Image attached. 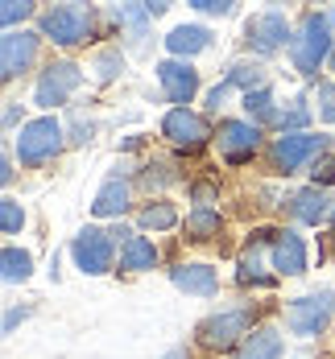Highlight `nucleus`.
I'll use <instances>...</instances> for the list:
<instances>
[{
	"label": "nucleus",
	"mask_w": 335,
	"mask_h": 359,
	"mask_svg": "<svg viewBox=\"0 0 335 359\" xmlns=\"http://www.w3.org/2000/svg\"><path fill=\"white\" fill-rule=\"evenodd\" d=\"M149 17H153V13H149V4H141V8H137V4H120V8H116V21H120V29L129 34L133 46H141V41H145V21H149Z\"/></svg>",
	"instance_id": "nucleus-19"
},
{
	"label": "nucleus",
	"mask_w": 335,
	"mask_h": 359,
	"mask_svg": "<svg viewBox=\"0 0 335 359\" xmlns=\"http://www.w3.org/2000/svg\"><path fill=\"white\" fill-rule=\"evenodd\" d=\"M112 248H116L112 231L83 227V231H79V240H74V260H79V269H83V273H108Z\"/></svg>",
	"instance_id": "nucleus-4"
},
{
	"label": "nucleus",
	"mask_w": 335,
	"mask_h": 359,
	"mask_svg": "<svg viewBox=\"0 0 335 359\" xmlns=\"http://www.w3.org/2000/svg\"><path fill=\"white\" fill-rule=\"evenodd\" d=\"M315 100H319V116L335 124V83H319V95Z\"/></svg>",
	"instance_id": "nucleus-28"
},
{
	"label": "nucleus",
	"mask_w": 335,
	"mask_h": 359,
	"mask_svg": "<svg viewBox=\"0 0 335 359\" xmlns=\"http://www.w3.org/2000/svg\"><path fill=\"white\" fill-rule=\"evenodd\" d=\"M74 87H79V67H71V62H54L50 71L37 79L34 100L41 104V108H54V104H67V95H71Z\"/></svg>",
	"instance_id": "nucleus-7"
},
{
	"label": "nucleus",
	"mask_w": 335,
	"mask_h": 359,
	"mask_svg": "<svg viewBox=\"0 0 335 359\" xmlns=\"http://www.w3.org/2000/svg\"><path fill=\"white\" fill-rule=\"evenodd\" d=\"M310 178H315V182H335V157L315 161V165H310Z\"/></svg>",
	"instance_id": "nucleus-32"
},
{
	"label": "nucleus",
	"mask_w": 335,
	"mask_h": 359,
	"mask_svg": "<svg viewBox=\"0 0 335 359\" xmlns=\"http://www.w3.org/2000/svg\"><path fill=\"white\" fill-rule=\"evenodd\" d=\"M257 144H261L257 124H244V120H223L220 124V149L232 165L249 161V157L257 153Z\"/></svg>",
	"instance_id": "nucleus-8"
},
{
	"label": "nucleus",
	"mask_w": 335,
	"mask_h": 359,
	"mask_svg": "<svg viewBox=\"0 0 335 359\" xmlns=\"http://www.w3.org/2000/svg\"><path fill=\"white\" fill-rule=\"evenodd\" d=\"M153 260H157V248L149 244V240H141V236H129L124 244H120V264L124 269H153Z\"/></svg>",
	"instance_id": "nucleus-17"
},
{
	"label": "nucleus",
	"mask_w": 335,
	"mask_h": 359,
	"mask_svg": "<svg viewBox=\"0 0 335 359\" xmlns=\"http://www.w3.org/2000/svg\"><path fill=\"white\" fill-rule=\"evenodd\" d=\"M141 223L153 227V231H166V227H174V223H178V215H174V207H170V203H153V207H145Z\"/></svg>",
	"instance_id": "nucleus-25"
},
{
	"label": "nucleus",
	"mask_w": 335,
	"mask_h": 359,
	"mask_svg": "<svg viewBox=\"0 0 335 359\" xmlns=\"http://www.w3.org/2000/svg\"><path fill=\"white\" fill-rule=\"evenodd\" d=\"M116 67H120V54H116V50L96 54V74H100V79H112V74H116Z\"/></svg>",
	"instance_id": "nucleus-30"
},
{
	"label": "nucleus",
	"mask_w": 335,
	"mask_h": 359,
	"mask_svg": "<svg viewBox=\"0 0 335 359\" xmlns=\"http://www.w3.org/2000/svg\"><path fill=\"white\" fill-rule=\"evenodd\" d=\"M29 277V252L4 248V281H25Z\"/></svg>",
	"instance_id": "nucleus-26"
},
{
	"label": "nucleus",
	"mask_w": 335,
	"mask_h": 359,
	"mask_svg": "<svg viewBox=\"0 0 335 359\" xmlns=\"http://www.w3.org/2000/svg\"><path fill=\"white\" fill-rule=\"evenodd\" d=\"M306 116H310V108H306L302 100H294V108L282 111V124H286V128H294V124H306Z\"/></svg>",
	"instance_id": "nucleus-31"
},
{
	"label": "nucleus",
	"mask_w": 335,
	"mask_h": 359,
	"mask_svg": "<svg viewBox=\"0 0 335 359\" xmlns=\"http://www.w3.org/2000/svg\"><path fill=\"white\" fill-rule=\"evenodd\" d=\"M129 207V186L120 178H112V182H104V190L96 194V203H91V211L96 215H120Z\"/></svg>",
	"instance_id": "nucleus-18"
},
{
	"label": "nucleus",
	"mask_w": 335,
	"mask_h": 359,
	"mask_svg": "<svg viewBox=\"0 0 335 359\" xmlns=\"http://www.w3.org/2000/svg\"><path fill=\"white\" fill-rule=\"evenodd\" d=\"M162 133L178 144V149H199V144L207 141V124H203L195 111H186V108L170 111V116H166V124H162Z\"/></svg>",
	"instance_id": "nucleus-10"
},
{
	"label": "nucleus",
	"mask_w": 335,
	"mask_h": 359,
	"mask_svg": "<svg viewBox=\"0 0 335 359\" xmlns=\"http://www.w3.org/2000/svg\"><path fill=\"white\" fill-rule=\"evenodd\" d=\"M282 355V334L277 330H257V334H249V343H244V351L240 359H277Z\"/></svg>",
	"instance_id": "nucleus-20"
},
{
	"label": "nucleus",
	"mask_w": 335,
	"mask_h": 359,
	"mask_svg": "<svg viewBox=\"0 0 335 359\" xmlns=\"http://www.w3.org/2000/svg\"><path fill=\"white\" fill-rule=\"evenodd\" d=\"M331 71H335V54H331Z\"/></svg>",
	"instance_id": "nucleus-35"
},
{
	"label": "nucleus",
	"mask_w": 335,
	"mask_h": 359,
	"mask_svg": "<svg viewBox=\"0 0 335 359\" xmlns=\"http://www.w3.org/2000/svg\"><path fill=\"white\" fill-rule=\"evenodd\" d=\"M228 83H232V87H244V91L253 95V91H265V71H261V67H232V71H228Z\"/></svg>",
	"instance_id": "nucleus-24"
},
{
	"label": "nucleus",
	"mask_w": 335,
	"mask_h": 359,
	"mask_svg": "<svg viewBox=\"0 0 335 359\" xmlns=\"http://www.w3.org/2000/svg\"><path fill=\"white\" fill-rule=\"evenodd\" d=\"M41 34L54 37L58 46H74V41H83V37L91 34V8H83V4L50 8V13L41 17Z\"/></svg>",
	"instance_id": "nucleus-3"
},
{
	"label": "nucleus",
	"mask_w": 335,
	"mask_h": 359,
	"mask_svg": "<svg viewBox=\"0 0 335 359\" xmlns=\"http://www.w3.org/2000/svg\"><path fill=\"white\" fill-rule=\"evenodd\" d=\"M170 359H186V355H183V351H174V355H170Z\"/></svg>",
	"instance_id": "nucleus-34"
},
{
	"label": "nucleus",
	"mask_w": 335,
	"mask_h": 359,
	"mask_svg": "<svg viewBox=\"0 0 335 359\" xmlns=\"http://www.w3.org/2000/svg\"><path fill=\"white\" fill-rule=\"evenodd\" d=\"M0 46H4V50H0V71H4V79H13L17 71H25V67L34 62V54H37V37L25 34V29H21V34L8 29Z\"/></svg>",
	"instance_id": "nucleus-12"
},
{
	"label": "nucleus",
	"mask_w": 335,
	"mask_h": 359,
	"mask_svg": "<svg viewBox=\"0 0 335 359\" xmlns=\"http://www.w3.org/2000/svg\"><path fill=\"white\" fill-rule=\"evenodd\" d=\"M249 46L261 50V54H273L286 37H290V21L282 17V13H257L253 21H249Z\"/></svg>",
	"instance_id": "nucleus-9"
},
{
	"label": "nucleus",
	"mask_w": 335,
	"mask_h": 359,
	"mask_svg": "<svg viewBox=\"0 0 335 359\" xmlns=\"http://www.w3.org/2000/svg\"><path fill=\"white\" fill-rule=\"evenodd\" d=\"M195 8H199V13H232V4H228V0H195Z\"/></svg>",
	"instance_id": "nucleus-33"
},
{
	"label": "nucleus",
	"mask_w": 335,
	"mask_h": 359,
	"mask_svg": "<svg viewBox=\"0 0 335 359\" xmlns=\"http://www.w3.org/2000/svg\"><path fill=\"white\" fill-rule=\"evenodd\" d=\"M244 108H249V116L261 120V124H282V111L273 108V95H269V91H253V95H244Z\"/></svg>",
	"instance_id": "nucleus-22"
},
{
	"label": "nucleus",
	"mask_w": 335,
	"mask_h": 359,
	"mask_svg": "<svg viewBox=\"0 0 335 359\" xmlns=\"http://www.w3.org/2000/svg\"><path fill=\"white\" fill-rule=\"evenodd\" d=\"M273 269H277V273H290V277L306 269L302 236H294V231H277V236H273Z\"/></svg>",
	"instance_id": "nucleus-14"
},
{
	"label": "nucleus",
	"mask_w": 335,
	"mask_h": 359,
	"mask_svg": "<svg viewBox=\"0 0 335 359\" xmlns=\"http://www.w3.org/2000/svg\"><path fill=\"white\" fill-rule=\"evenodd\" d=\"M58 149H63V124L50 120V116H41V120H34V124H25L21 137H17V157H21L25 165H41V161H50Z\"/></svg>",
	"instance_id": "nucleus-2"
},
{
	"label": "nucleus",
	"mask_w": 335,
	"mask_h": 359,
	"mask_svg": "<svg viewBox=\"0 0 335 359\" xmlns=\"http://www.w3.org/2000/svg\"><path fill=\"white\" fill-rule=\"evenodd\" d=\"M331 318V293H315V297H298L286 310V326L294 334H319Z\"/></svg>",
	"instance_id": "nucleus-5"
},
{
	"label": "nucleus",
	"mask_w": 335,
	"mask_h": 359,
	"mask_svg": "<svg viewBox=\"0 0 335 359\" xmlns=\"http://www.w3.org/2000/svg\"><path fill=\"white\" fill-rule=\"evenodd\" d=\"M157 79H162V91H166L170 104H186L195 95V87H199V74L190 71L186 62H162Z\"/></svg>",
	"instance_id": "nucleus-13"
},
{
	"label": "nucleus",
	"mask_w": 335,
	"mask_h": 359,
	"mask_svg": "<svg viewBox=\"0 0 335 359\" xmlns=\"http://www.w3.org/2000/svg\"><path fill=\"white\" fill-rule=\"evenodd\" d=\"M21 223H25V215H21V207H17L13 198H4V203H0V227H4V236L21 231Z\"/></svg>",
	"instance_id": "nucleus-27"
},
{
	"label": "nucleus",
	"mask_w": 335,
	"mask_h": 359,
	"mask_svg": "<svg viewBox=\"0 0 335 359\" xmlns=\"http://www.w3.org/2000/svg\"><path fill=\"white\" fill-rule=\"evenodd\" d=\"M186 231H190V240H211L220 231V215L216 211H195L186 219Z\"/></svg>",
	"instance_id": "nucleus-23"
},
{
	"label": "nucleus",
	"mask_w": 335,
	"mask_h": 359,
	"mask_svg": "<svg viewBox=\"0 0 335 359\" xmlns=\"http://www.w3.org/2000/svg\"><path fill=\"white\" fill-rule=\"evenodd\" d=\"M249 323H253V310H223L199 326V339L207 347H232L240 334H249Z\"/></svg>",
	"instance_id": "nucleus-6"
},
{
	"label": "nucleus",
	"mask_w": 335,
	"mask_h": 359,
	"mask_svg": "<svg viewBox=\"0 0 335 359\" xmlns=\"http://www.w3.org/2000/svg\"><path fill=\"white\" fill-rule=\"evenodd\" d=\"M323 149V137H306V133H286V137H277V144H273V161L290 174V170H298L306 157H315Z\"/></svg>",
	"instance_id": "nucleus-11"
},
{
	"label": "nucleus",
	"mask_w": 335,
	"mask_h": 359,
	"mask_svg": "<svg viewBox=\"0 0 335 359\" xmlns=\"http://www.w3.org/2000/svg\"><path fill=\"white\" fill-rule=\"evenodd\" d=\"M29 13H34V4H25V0L17 4V0H8V4L0 8V21H4V25H17V21H25Z\"/></svg>",
	"instance_id": "nucleus-29"
},
{
	"label": "nucleus",
	"mask_w": 335,
	"mask_h": 359,
	"mask_svg": "<svg viewBox=\"0 0 335 359\" xmlns=\"http://www.w3.org/2000/svg\"><path fill=\"white\" fill-rule=\"evenodd\" d=\"M174 285L186 293H199V297H211L220 281H216V269H207V264H183V269H174Z\"/></svg>",
	"instance_id": "nucleus-15"
},
{
	"label": "nucleus",
	"mask_w": 335,
	"mask_h": 359,
	"mask_svg": "<svg viewBox=\"0 0 335 359\" xmlns=\"http://www.w3.org/2000/svg\"><path fill=\"white\" fill-rule=\"evenodd\" d=\"M327 50H331L327 17L306 13V17H302V25L294 29V37H290V58H294V67L302 74H315V71H319V62L327 58Z\"/></svg>",
	"instance_id": "nucleus-1"
},
{
	"label": "nucleus",
	"mask_w": 335,
	"mask_h": 359,
	"mask_svg": "<svg viewBox=\"0 0 335 359\" xmlns=\"http://www.w3.org/2000/svg\"><path fill=\"white\" fill-rule=\"evenodd\" d=\"M166 46H170L174 54H199V50L211 46V34H207L203 25H178L174 34L166 37Z\"/></svg>",
	"instance_id": "nucleus-16"
},
{
	"label": "nucleus",
	"mask_w": 335,
	"mask_h": 359,
	"mask_svg": "<svg viewBox=\"0 0 335 359\" xmlns=\"http://www.w3.org/2000/svg\"><path fill=\"white\" fill-rule=\"evenodd\" d=\"M290 207H294V215L302 223H319V219L327 215V194L323 190H298Z\"/></svg>",
	"instance_id": "nucleus-21"
}]
</instances>
